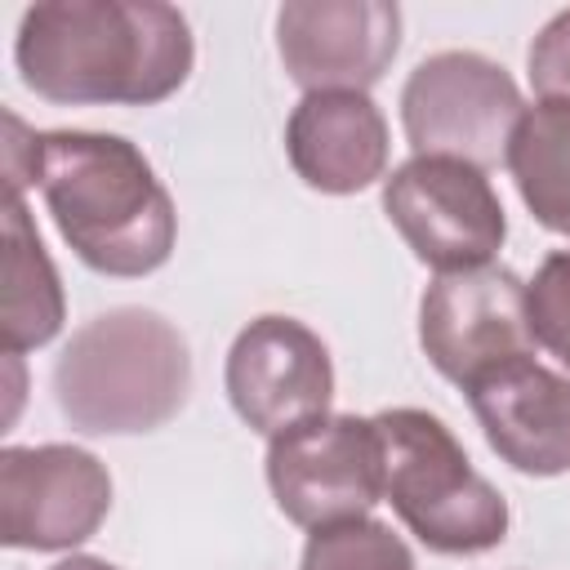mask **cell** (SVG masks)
<instances>
[{"label": "cell", "instance_id": "obj_1", "mask_svg": "<svg viewBox=\"0 0 570 570\" xmlns=\"http://www.w3.org/2000/svg\"><path fill=\"white\" fill-rule=\"evenodd\" d=\"M13 62L31 94L62 107H151L183 89L196 45L160 0H45L18 22Z\"/></svg>", "mask_w": 570, "mask_h": 570}, {"label": "cell", "instance_id": "obj_2", "mask_svg": "<svg viewBox=\"0 0 570 570\" xmlns=\"http://www.w3.org/2000/svg\"><path fill=\"white\" fill-rule=\"evenodd\" d=\"M27 156L58 236L71 254L102 276H147L169 263L178 214L151 160L120 134L45 129L27 134L18 116L4 120Z\"/></svg>", "mask_w": 570, "mask_h": 570}, {"label": "cell", "instance_id": "obj_3", "mask_svg": "<svg viewBox=\"0 0 570 570\" xmlns=\"http://www.w3.org/2000/svg\"><path fill=\"white\" fill-rule=\"evenodd\" d=\"M187 392V338L151 307H111L85 321L53 361V401L89 436L156 432L183 410Z\"/></svg>", "mask_w": 570, "mask_h": 570}, {"label": "cell", "instance_id": "obj_4", "mask_svg": "<svg viewBox=\"0 0 570 570\" xmlns=\"http://www.w3.org/2000/svg\"><path fill=\"white\" fill-rule=\"evenodd\" d=\"M383 436V499L441 557H476L508 539V499L472 468L459 436L428 410L374 414Z\"/></svg>", "mask_w": 570, "mask_h": 570}, {"label": "cell", "instance_id": "obj_5", "mask_svg": "<svg viewBox=\"0 0 570 570\" xmlns=\"http://www.w3.org/2000/svg\"><path fill=\"white\" fill-rule=\"evenodd\" d=\"M525 116L517 80L476 49L428 53L401 89V125L414 156H450L490 169Z\"/></svg>", "mask_w": 570, "mask_h": 570}, {"label": "cell", "instance_id": "obj_6", "mask_svg": "<svg viewBox=\"0 0 570 570\" xmlns=\"http://www.w3.org/2000/svg\"><path fill=\"white\" fill-rule=\"evenodd\" d=\"M383 214L436 276L490 267L508 218L485 169L450 156H410L383 178Z\"/></svg>", "mask_w": 570, "mask_h": 570}, {"label": "cell", "instance_id": "obj_7", "mask_svg": "<svg viewBox=\"0 0 570 570\" xmlns=\"http://www.w3.org/2000/svg\"><path fill=\"white\" fill-rule=\"evenodd\" d=\"M267 485L276 508L303 525H338L383 503V436L374 419L321 414L267 441Z\"/></svg>", "mask_w": 570, "mask_h": 570}, {"label": "cell", "instance_id": "obj_8", "mask_svg": "<svg viewBox=\"0 0 570 570\" xmlns=\"http://www.w3.org/2000/svg\"><path fill=\"white\" fill-rule=\"evenodd\" d=\"M419 343L432 370L463 392L534 356V334L525 321V281L512 267H472L436 276L419 303Z\"/></svg>", "mask_w": 570, "mask_h": 570}, {"label": "cell", "instance_id": "obj_9", "mask_svg": "<svg viewBox=\"0 0 570 570\" xmlns=\"http://www.w3.org/2000/svg\"><path fill=\"white\" fill-rule=\"evenodd\" d=\"M111 512L107 463L80 445L0 450V539L4 548L67 552L98 534Z\"/></svg>", "mask_w": 570, "mask_h": 570}, {"label": "cell", "instance_id": "obj_10", "mask_svg": "<svg viewBox=\"0 0 570 570\" xmlns=\"http://www.w3.org/2000/svg\"><path fill=\"white\" fill-rule=\"evenodd\" d=\"M223 387L240 423L263 436H276L294 423L330 414L334 401V361L316 330L294 316L249 321L223 370Z\"/></svg>", "mask_w": 570, "mask_h": 570}, {"label": "cell", "instance_id": "obj_11", "mask_svg": "<svg viewBox=\"0 0 570 570\" xmlns=\"http://www.w3.org/2000/svg\"><path fill=\"white\" fill-rule=\"evenodd\" d=\"M401 49V9L387 0H289L276 13V53L307 94H365Z\"/></svg>", "mask_w": 570, "mask_h": 570}, {"label": "cell", "instance_id": "obj_12", "mask_svg": "<svg viewBox=\"0 0 570 570\" xmlns=\"http://www.w3.org/2000/svg\"><path fill=\"white\" fill-rule=\"evenodd\" d=\"M490 450L525 476L570 472V379L521 356L468 387Z\"/></svg>", "mask_w": 570, "mask_h": 570}, {"label": "cell", "instance_id": "obj_13", "mask_svg": "<svg viewBox=\"0 0 570 570\" xmlns=\"http://www.w3.org/2000/svg\"><path fill=\"white\" fill-rule=\"evenodd\" d=\"M387 120L370 94H303L285 120V156L294 174L325 191L352 196L387 174Z\"/></svg>", "mask_w": 570, "mask_h": 570}, {"label": "cell", "instance_id": "obj_14", "mask_svg": "<svg viewBox=\"0 0 570 570\" xmlns=\"http://www.w3.org/2000/svg\"><path fill=\"white\" fill-rule=\"evenodd\" d=\"M67 303L53 258L40 245L36 223L27 218L22 196H9L4 209V298H0V338L4 352H31L45 347L62 330Z\"/></svg>", "mask_w": 570, "mask_h": 570}, {"label": "cell", "instance_id": "obj_15", "mask_svg": "<svg viewBox=\"0 0 570 570\" xmlns=\"http://www.w3.org/2000/svg\"><path fill=\"white\" fill-rule=\"evenodd\" d=\"M525 209L539 227L570 236V102L539 98L525 107L503 156Z\"/></svg>", "mask_w": 570, "mask_h": 570}, {"label": "cell", "instance_id": "obj_16", "mask_svg": "<svg viewBox=\"0 0 570 570\" xmlns=\"http://www.w3.org/2000/svg\"><path fill=\"white\" fill-rule=\"evenodd\" d=\"M303 570H414V552L387 521L352 517L307 534Z\"/></svg>", "mask_w": 570, "mask_h": 570}, {"label": "cell", "instance_id": "obj_17", "mask_svg": "<svg viewBox=\"0 0 570 570\" xmlns=\"http://www.w3.org/2000/svg\"><path fill=\"white\" fill-rule=\"evenodd\" d=\"M525 321L534 347L570 370V249H552L539 263L534 281H525Z\"/></svg>", "mask_w": 570, "mask_h": 570}, {"label": "cell", "instance_id": "obj_18", "mask_svg": "<svg viewBox=\"0 0 570 570\" xmlns=\"http://www.w3.org/2000/svg\"><path fill=\"white\" fill-rule=\"evenodd\" d=\"M530 85L539 98H566L570 102V9L552 13L534 45H530Z\"/></svg>", "mask_w": 570, "mask_h": 570}, {"label": "cell", "instance_id": "obj_19", "mask_svg": "<svg viewBox=\"0 0 570 570\" xmlns=\"http://www.w3.org/2000/svg\"><path fill=\"white\" fill-rule=\"evenodd\" d=\"M49 570H120V566H111L107 557H89V552H71V557H62L58 566H49Z\"/></svg>", "mask_w": 570, "mask_h": 570}]
</instances>
